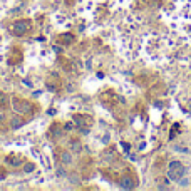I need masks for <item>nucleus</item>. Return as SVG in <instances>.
Listing matches in <instances>:
<instances>
[{"label":"nucleus","instance_id":"obj_15","mask_svg":"<svg viewBox=\"0 0 191 191\" xmlns=\"http://www.w3.org/2000/svg\"><path fill=\"white\" fill-rule=\"evenodd\" d=\"M34 169H35V164L34 163H24V171L25 173H32Z\"/></svg>","mask_w":191,"mask_h":191},{"label":"nucleus","instance_id":"obj_17","mask_svg":"<svg viewBox=\"0 0 191 191\" xmlns=\"http://www.w3.org/2000/svg\"><path fill=\"white\" fill-rule=\"evenodd\" d=\"M72 127H74V121L69 122V124H66V126H64V129H66V131H72Z\"/></svg>","mask_w":191,"mask_h":191},{"label":"nucleus","instance_id":"obj_4","mask_svg":"<svg viewBox=\"0 0 191 191\" xmlns=\"http://www.w3.org/2000/svg\"><path fill=\"white\" fill-rule=\"evenodd\" d=\"M72 121H74L76 126H79L84 131H87V127L92 126V122H94L92 116H87V114H74L72 116Z\"/></svg>","mask_w":191,"mask_h":191},{"label":"nucleus","instance_id":"obj_6","mask_svg":"<svg viewBox=\"0 0 191 191\" xmlns=\"http://www.w3.org/2000/svg\"><path fill=\"white\" fill-rule=\"evenodd\" d=\"M7 164H10V166L24 164V156H20V154H8L7 156Z\"/></svg>","mask_w":191,"mask_h":191},{"label":"nucleus","instance_id":"obj_11","mask_svg":"<svg viewBox=\"0 0 191 191\" xmlns=\"http://www.w3.org/2000/svg\"><path fill=\"white\" fill-rule=\"evenodd\" d=\"M59 42L64 44V45H71L74 42V35L72 34H62V35H59Z\"/></svg>","mask_w":191,"mask_h":191},{"label":"nucleus","instance_id":"obj_3","mask_svg":"<svg viewBox=\"0 0 191 191\" xmlns=\"http://www.w3.org/2000/svg\"><path fill=\"white\" fill-rule=\"evenodd\" d=\"M183 174H184V166L181 164L179 161H171V163H169V169H168L169 179H176V181H178Z\"/></svg>","mask_w":191,"mask_h":191},{"label":"nucleus","instance_id":"obj_18","mask_svg":"<svg viewBox=\"0 0 191 191\" xmlns=\"http://www.w3.org/2000/svg\"><path fill=\"white\" fill-rule=\"evenodd\" d=\"M0 122H3V116L2 114H0Z\"/></svg>","mask_w":191,"mask_h":191},{"label":"nucleus","instance_id":"obj_13","mask_svg":"<svg viewBox=\"0 0 191 191\" xmlns=\"http://www.w3.org/2000/svg\"><path fill=\"white\" fill-rule=\"evenodd\" d=\"M8 102H10V97H8L7 94H3V92H0V106H2V107H7Z\"/></svg>","mask_w":191,"mask_h":191},{"label":"nucleus","instance_id":"obj_1","mask_svg":"<svg viewBox=\"0 0 191 191\" xmlns=\"http://www.w3.org/2000/svg\"><path fill=\"white\" fill-rule=\"evenodd\" d=\"M30 29H32V22L29 19H22V20H17L12 25V34L20 37V35H25L27 32H30Z\"/></svg>","mask_w":191,"mask_h":191},{"label":"nucleus","instance_id":"obj_14","mask_svg":"<svg viewBox=\"0 0 191 191\" xmlns=\"http://www.w3.org/2000/svg\"><path fill=\"white\" fill-rule=\"evenodd\" d=\"M61 161L64 164H69L71 161H72V158H71V153H62L61 154Z\"/></svg>","mask_w":191,"mask_h":191},{"label":"nucleus","instance_id":"obj_9","mask_svg":"<svg viewBox=\"0 0 191 191\" xmlns=\"http://www.w3.org/2000/svg\"><path fill=\"white\" fill-rule=\"evenodd\" d=\"M25 124V119L22 116H12V121H10V127L12 129H19L20 126Z\"/></svg>","mask_w":191,"mask_h":191},{"label":"nucleus","instance_id":"obj_2","mask_svg":"<svg viewBox=\"0 0 191 191\" xmlns=\"http://www.w3.org/2000/svg\"><path fill=\"white\" fill-rule=\"evenodd\" d=\"M12 107L17 112H20V114H30V112L34 111L32 102H29L25 99H19V97H13L12 99Z\"/></svg>","mask_w":191,"mask_h":191},{"label":"nucleus","instance_id":"obj_12","mask_svg":"<svg viewBox=\"0 0 191 191\" xmlns=\"http://www.w3.org/2000/svg\"><path fill=\"white\" fill-rule=\"evenodd\" d=\"M81 149H82V146H81V141L79 139H71V151L72 153H81Z\"/></svg>","mask_w":191,"mask_h":191},{"label":"nucleus","instance_id":"obj_8","mask_svg":"<svg viewBox=\"0 0 191 191\" xmlns=\"http://www.w3.org/2000/svg\"><path fill=\"white\" fill-rule=\"evenodd\" d=\"M20 61H22V52L19 49H13L10 57H8V64H19Z\"/></svg>","mask_w":191,"mask_h":191},{"label":"nucleus","instance_id":"obj_5","mask_svg":"<svg viewBox=\"0 0 191 191\" xmlns=\"http://www.w3.org/2000/svg\"><path fill=\"white\" fill-rule=\"evenodd\" d=\"M45 86H47V89H50V91H59L62 87V79L56 72H54V74H49V77L45 79Z\"/></svg>","mask_w":191,"mask_h":191},{"label":"nucleus","instance_id":"obj_10","mask_svg":"<svg viewBox=\"0 0 191 191\" xmlns=\"http://www.w3.org/2000/svg\"><path fill=\"white\" fill-rule=\"evenodd\" d=\"M121 186L124 189H133L134 188V179L131 178V176H124V178L121 179Z\"/></svg>","mask_w":191,"mask_h":191},{"label":"nucleus","instance_id":"obj_16","mask_svg":"<svg viewBox=\"0 0 191 191\" xmlns=\"http://www.w3.org/2000/svg\"><path fill=\"white\" fill-rule=\"evenodd\" d=\"M61 66L64 67V69H66V71H71V61H67V59H61Z\"/></svg>","mask_w":191,"mask_h":191},{"label":"nucleus","instance_id":"obj_7","mask_svg":"<svg viewBox=\"0 0 191 191\" xmlns=\"http://www.w3.org/2000/svg\"><path fill=\"white\" fill-rule=\"evenodd\" d=\"M61 127H62L61 124L50 126V133H49V136H50V138H54V139H59V138L64 134V131H66V129H61Z\"/></svg>","mask_w":191,"mask_h":191}]
</instances>
